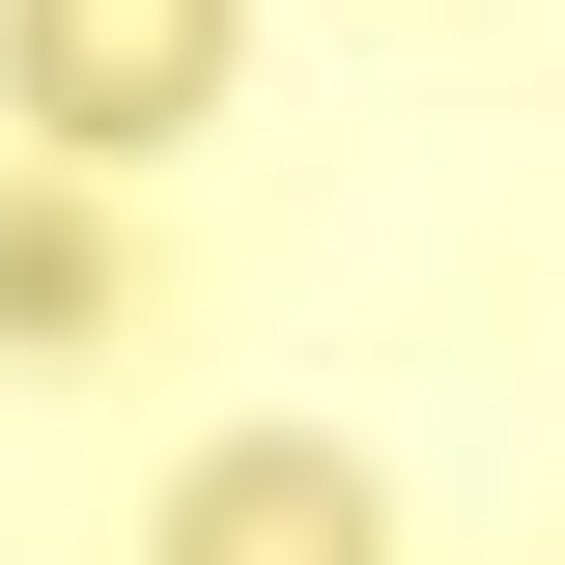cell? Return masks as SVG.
Here are the masks:
<instances>
[{"instance_id": "obj_1", "label": "cell", "mask_w": 565, "mask_h": 565, "mask_svg": "<svg viewBox=\"0 0 565 565\" xmlns=\"http://www.w3.org/2000/svg\"><path fill=\"white\" fill-rule=\"evenodd\" d=\"M0 114L57 170H141V141L226 114V0H0Z\"/></svg>"}, {"instance_id": "obj_2", "label": "cell", "mask_w": 565, "mask_h": 565, "mask_svg": "<svg viewBox=\"0 0 565 565\" xmlns=\"http://www.w3.org/2000/svg\"><path fill=\"white\" fill-rule=\"evenodd\" d=\"M141 565H396V509H367V452H340V424H226L199 481L141 509Z\"/></svg>"}, {"instance_id": "obj_3", "label": "cell", "mask_w": 565, "mask_h": 565, "mask_svg": "<svg viewBox=\"0 0 565 565\" xmlns=\"http://www.w3.org/2000/svg\"><path fill=\"white\" fill-rule=\"evenodd\" d=\"M85 311H114V255H85V199H0V340L57 367V340H85Z\"/></svg>"}]
</instances>
